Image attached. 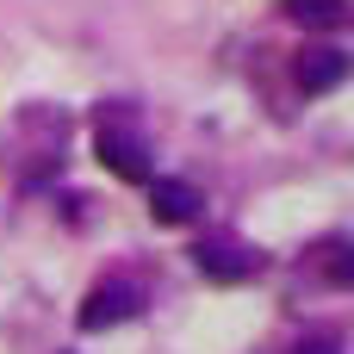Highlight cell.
I'll return each mask as SVG.
<instances>
[{
  "label": "cell",
  "instance_id": "cell-8",
  "mask_svg": "<svg viewBox=\"0 0 354 354\" xmlns=\"http://www.w3.org/2000/svg\"><path fill=\"white\" fill-rule=\"evenodd\" d=\"M292 354H342V348H336V342H324V336H317V342H299V348H292Z\"/></svg>",
  "mask_w": 354,
  "mask_h": 354
},
{
  "label": "cell",
  "instance_id": "cell-3",
  "mask_svg": "<svg viewBox=\"0 0 354 354\" xmlns=\"http://www.w3.org/2000/svg\"><path fill=\"white\" fill-rule=\"evenodd\" d=\"M93 156H100L118 180H149V149H143V137H131V131H118V124H106V131L93 137Z\"/></svg>",
  "mask_w": 354,
  "mask_h": 354
},
{
  "label": "cell",
  "instance_id": "cell-2",
  "mask_svg": "<svg viewBox=\"0 0 354 354\" xmlns=\"http://www.w3.org/2000/svg\"><path fill=\"white\" fill-rule=\"evenodd\" d=\"M137 311H143V292L131 280H100L81 299V330H112V324H131Z\"/></svg>",
  "mask_w": 354,
  "mask_h": 354
},
{
  "label": "cell",
  "instance_id": "cell-1",
  "mask_svg": "<svg viewBox=\"0 0 354 354\" xmlns=\"http://www.w3.org/2000/svg\"><path fill=\"white\" fill-rule=\"evenodd\" d=\"M193 268L205 280H218V286H243V280L261 274V255L249 243H236V236H205V243H193Z\"/></svg>",
  "mask_w": 354,
  "mask_h": 354
},
{
  "label": "cell",
  "instance_id": "cell-4",
  "mask_svg": "<svg viewBox=\"0 0 354 354\" xmlns=\"http://www.w3.org/2000/svg\"><path fill=\"white\" fill-rule=\"evenodd\" d=\"M292 75H299V87H305V93H330V87H342L348 56H342V50H330V44H317V50H305V56L292 62Z\"/></svg>",
  "mask_w": 354,
  "mask_h": 354
},
{
  "label": "cell",
  "instance_id": "cell-5",
  "mask_svg": "<svg viewBox=\"0 0 354 354\" xmlns=\"http://www.w3.org/2000/svg\"><path fill=\"white\" fill-rule=\"evenodd\" d=\"M149 218L156 224H193L199 218V193L187 180H149Z\"/></svg>",
  "mask_w": 354,
  "mask_h": 354
},
{
  "label": "cell",
  "instance_id": "cell-7",
  "mask_svg": "<svg viewBox=\"0 0 354 354\" xmlns=\"http://www.w3.org/2000/svg\"><path fill=\"white\" fill-rule=\"evenodd\" d=\"M324 268H330V280H336V286H348V280H354L348 243H324Z\"/></svg>",
  "mask_w": 354,
  "mask_h": 354
},
{
  "label": "cell",
  "instance_id": "cell-6",
  "mask_svg": "<svg viewBox=\"0 0 354 354\" xmlns=\"http://www.w3.org/2000/svg\"><path fill=\"white\" fill-rule=\"evenodd\" d=\"M280 12L305 31H336L348 19V0H280Z\"/></svg>",
  "mask_w": 354,
  "mask_h": 354
}]
</instances>
